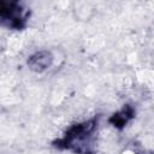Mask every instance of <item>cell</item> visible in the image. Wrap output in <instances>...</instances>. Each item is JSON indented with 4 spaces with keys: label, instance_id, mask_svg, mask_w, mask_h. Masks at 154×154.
Returning a JSON list of instances; mask_svg holds the SVG:
<instances>
[{
    "label": "cell",
    "instance_id": "7a4b0ae2",
    "mask_svg": "<svg viewBox=\"0 0 154 154\" xmlns=\"http://www.w3.org/2000/svg\"><path fill=\"white\" fill-rule=\"evenodd\" d=\"M1 13V19L5 22H8V25L11 26H16V28H20L22 26V22L24 20L25 16L23 10L20 8V6H10L8 8H1L0 10Z\"/></svg>",
    "mask_w": 154,
    "mask_h": 154
},
{
    "label": "cell",
    "instance_id": "6da1fadb",
    "mask_svg": "<svg viewBox=\"0 0 154 154\" xmlns=\"http://www.w3.org/2000/svg\"><path fill=\"white\" fill-rule=\"evenodd\" d=\"M53 61V57L51 55L49 52L47 51H41L35 53L34 55H31L29 58V66L31 70L36 71V72H42L47 69H49V66L52 65Z\"/></svg>",
    "mask_w": 154,
    "mask_h": 154
}]
</instances>
